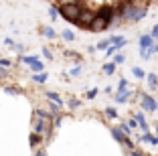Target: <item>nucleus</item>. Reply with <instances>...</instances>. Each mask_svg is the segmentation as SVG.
Masks as SVG:
<instances>
[{"label": "nucleus", "instance_id": "42", "mask_svg": "<svg viewBox=\"0 0 158 156\" xmlns=\"http://www.w3.org/2000/svg\"><path fill=\"white\" fill-rule=\"evenodd\" d=\"M4 43H6V45H8V47H12V45H14V41H12V39H10V37H8V39H4Z\"/></svg>", "mask_w": 158, "mask_h": 156}, {"label": "nucleus", "instance_id": "19", "mask_svg": "<svg viewBox=\"0 0 158 156\" xmlns=\"http://www.w3.org/2000/svg\"><path fill=\"white\" fill-rule=\"evenodd\" d=\"M31 79H33L35 83H45L47 79H49V73H45V71H41V73H33Z\"/></svg>", "mask_w": 158, "mask_h": 156}, {"label": "nucleus", "instance_id": "3", "mask_svg": "<svg viewBox=\"0 0 158 156\" xmlns=\"http://www.w3.org/2000/svg\"><path fill=\"white\" fill-rule=\"evenodd\" d=\"M93 20H95V10L85 8V6H83V10H81V14H79V19L75 20L73 24L77 28H85V31H89V27H91Z\"/></svg>", "mask_w": 158, "mask_h": 156}, {"label": "nucleus", "instance_id": "32", "mask_svg": "<svg viewBox=\"0 0 158 156\" xmlns=\"http://www.w3.org/2000/svg\"><path fill=\"white\" fill-rule=\"evenodd\" d=\"M0 65L8 69V67H12V61H10V59H6V57H0Z\"/></svg>", "mask_w": 158, "mask_h": 156}, {"label": "nucleus", "instance_id": "38", "mask_svg": "<svg viewBox=\"0 0 158 156\" xmlns=\"http://www.w3.org/2000/svg\"><path fill=\"white\" fill-rule=\"evenodd\" d=\"M57 4H71V2H81V0H55Z\"/></svg>", "mask_w": 158, "mask_h": 156}, {"label": "nucleus", "instance_id": "9", "mask_svg": "<svg viewBox=\"0 0 158 156\" xmlns=\"http://www.w3.org/2000/svg\"><path fill=\"white\" fill-rule=\"evenodd\" d=\"M126 45H128V39H126V41H122V43H118V45H110L106 49V57H107V59H112V57L116 55V53H120V49H124Z\"/></svg>", "mask_w": 158, "mask_h": 156}, {"label": "nucleus", "instance_id": "8", "mask_svg": "<svg viewBox=\"0 0 158 156\" xmlns=\"http://www.w3.org/2000/svg\"><path fill=\"white\" fill-rule=\"evenodd\" d=\"M134 120L138 122V128L142 130V132H150V126H148V122H146L144 112H136V114H134Z\"/></svg>", "mask_w": 158, "mask_h": 156}, {"label": "nucleus", "instance_id": "6", "mask_svg": "<svg viewBox=\"0 0 158 156\" xmlns=\"http://www.w3.org/2000/svg\"><path fill=\"white\" fill-rule=\"evenodd\" d=\"M110 27H112V24L107 23V20H103V19H99V16H95V20L91 23L89 31H91V32H103V31H107Z\"/></svg>", "mask_w": 158, "mask_h": 156}, {"label": "nucleus", "instance_id": "29", "mask_svg": "<svg viewBox=\"0 0 158 156\" xmlns=\"http://www.w3.org/2000/svg\"><path fill=\"white\" fill-rule=\"evenodd\" d=\"M122 89H128V79L122 77L120 81H118V91H122Z\"/></svg>", "mask_w": 158, "mask_h": 156}, {"label": "nucleus", "instance_id": "1", "mask_svg": "<svg viewBox=\"0 0 158 156\" xmlns=\"http://www.w3.org/2000/svg\"><path fill=\"white\" fill-rule=\"evenodd\" d=\"M146 14H148L146 4H138V2L120 0V4L116 6V19L120 23H140L146 19Z\"/></svg>", "mask_w": 158, "mask_h": 156}, {"label": "nucleus", "instance_id": "31", "mask_svg": "<svg viewBox=\"0 0 158 156\" xmlns=\"http://www.w3.org/2000/svg\"><path fill=\"white\" fill-rule=\"evenodd\" d=\"M120 128H122V132H124L126 136H132V128H130V126H128V122H124V124H122Z\"/></svg>", "mask_w": 158, "mask_h": 156}, {"label": "nucleus", "instance_id": "18", "mask_svg": "<svg viewBox=\"0 0 158 156\" xmlns=\"http://www.w3.org/2000/svg\"><path fill=\"white\" fill-rule=\"evenodd\" d=\"M41 35H43V37H47V39H55L57 37V32H55V28H53V27H43L41 28Z\"/></svg>", "mask_w": 158, "mask_h": 156}, {"label": "nucleus", "instance_id": "30", "mask_svg": "<svg viewBox=\"0 0 158 156\" xmlns=\"http://www.w3.org/2000/svg\"><path fill=\"white\" fill-rule=\"evenodd\" d=\"M99 93V89L98 87H93V89H87V93H85V97H87V99H93V97L98 95Z\"/></svg>", "mask_w": 158, "mask_h": 156}, {"label": "nucleus", "instance_id": "39", "mask_svg": "<svg viewBox=\"0 0 158 156\" xmlns=\"http://www.w3.org/2000/svg\"><path fill=\"white\" fill-rule=\"evenodd\" d=\"M128 126H130V128H136V126H138V122L132 118V120H128Z\"/></svg>", "mask_w": 158, "mask_h": 156}, {"label": "nucleus", "instance_id": "40", "mask_svg": "<svg viewBox=\"0 0 158 156\" xmlns=\"http://www.w3.org/2000/svg\"><path fill=\"white\" fill-rule=\"evenodd\" d=\"M130 156H146V154H142V152H138V150H132Z\"/></svg>", "mask_w": 158, "mask_h": 156}, {"label": "nucleus", "instance_id": "13", "mask_svg": "<svg viewBox=\"0 0 158 156\" xmlns=\"http://www.w3.org/2000/svg\"><path fill=\"white\" fill-rule=\"evenodd\" d=\"M146 85H148V89H156L158 87V75L156 73H146Z\"/></svg>", "mask_w": 158, "mask_h": 156}, {"label": "nucleus", "instance_id": "22", "mask_svg": "<svg viewBox=\"0 0 158 156\" xmlns=\"http://www.w3.org/2000/svg\"><path fill=\"white\" fill-rule=\"evenodd\" d=\"M49 16H51V20H59V6L57 4L49 6Z\"/></svg>", "mask_w": 158, "mask_h": 156}, {"label": "nucleus", "instance_id": "17", "mask_svg": "<svg viewBox=\"0 0 158 156\" xmlns=\"http://www.w3.org/2000/svg\"><path fill=\"white\" fill-rule=\"evenodd\" d=\"M142 142L152 144V146H158V138H156V136H152L150 132H144V134H142Z\"/></svg>", "mask_w": 158, "mask_h": 156}, {"label": "nucleus", "instance_id": "5", "mask_svg": "<svg viewBox=\"0 0 158 156\" xmlns=\"http://www.w3.org/2000/svg\"><path fill=\"white\" fill-rule=\"evenodd\" d=\"M140 106H142V110H144V112L154 114V112L158 110V99H154L150 93H142V95H140Z\"/></svg>", "mask_w": 158, "mask_h": 156}, {"label": "nucleus", "instance_id": "25", "mask_svg": "<svg viewBox=\"0 0 158 156\" xmlns=\"http://www.w3.org/2000/svg\"><path fill=\"white\" fill-rule=\"evenodd\" d=\"M67 106H69L71 110H77V108H81V99H77V97H69Z\"/></svg>", "mask_w": 158, "mask_h": 156}, {"label": "nucleus", "instance_id": "20", "mask_svg": "<svg viewBox=\"0 0 158 156\" xmlns=\"http://www.w3.org/2000/svg\"><path fill=\"white\" fill-rule=\"evenodd\" d=\"M103 116H106V118H110V120H116L120 114H118V110H116V108H112V106H110V108H106V110H103Z\"/></svg>", "mask_w": 158, "mask_h": 156}, {"label": "nucleus", "instance_id": "26", "mask_svg": "<svg viewBox=\"0 0 158 156\" xmlns=\"http://www.w3.org/2000/svg\"><path fill=\"white\" fill-rule=\"evenodd\" d=\"M107 47H110V39H103V41H99L98 45H95V49L98 51H106Z\"/></svg>", "mask_w": 158, "mask_h": 156}, {"label": "nucleus", "instance_id": "10", "mask_svg": "<svg viewBox=\"0 0 158 156\" xmlns=\"http://www.w3.org/2000/svg\"><path fill=\"white\" fill-rule=\"evenodd\" d=\"M138 45H140V51H144V49H150V47L154 45V39H152V35H140V39H138Z\"/></svg>", "mask_w": 158, "mask_h": 156}, {"label": "nucleus", "instance_id": "11", "mask_svg": "<svg viewBox=\"0 0 158 156\" xmlns=\"http://www.w3.org/2000/svg\"><path fill=\"white\" fill-rule=\"evenodd\" d=\"M45 97H47L49 101H53V103H57L59 108H63V106H65V99H63V97H61L57 91H45Z\"/></svg>", "mask_w": 158, "mask_h": 156}, {"label": "nucleus", "instance_id": "35", "mask_svg": "<svg viewBox=\"0 0 158 156\" xmlns=\"http://www.w3.org/2000/svg\"><path fill=\"white\" fill-rule=\"evenodd\" d=\"M114 61H116L118 65H122V63H124V61H126V57L122 55V53H116V55H114Z\"/></svg>", "mask_w": 158, "mask_h": 156}, {"label": "nucleus", "instance_id": "4", "mask_svg": "<svg viewBox=\"0 0 158 156\" xmlns=\"http://www.w3.org/2000/svg\"><path fill=\"white\" fill-rule=\"evenodd\" d=\"M95 16H99V19L107 20V23L112 24L114 20H116V6H112V4H102L98 10H95Z\"/></svg>", "mask_w": 158, "mask_h": 156}, {"label": "nucleus", "instance_id": "27", "mask_svg": "<svg viewBox=\"0 0 158 156\" xmlns=\"http://www.w3.org/2000/svg\"><path fill=\"white\" fill-rule=\"evenodd\" d=\"M81 73H83V67H81V65H77V67H73V69L69 71V75H71V77H79Z\"/></svg>", "mask_w": 158, "mask_h": 156}, {"label": "nucleus", "instance_id": "12", "mask_svg": "<svg viewBox=\"0 0 158 156\" xmlns=\"http://www.w3.org/2000/svg\"><path fill=\"white\" fill-rule=\"evenodd\" d=\"M110 132H112V138L116 140L118 144H124V142H126V138H128L124 132H122V128H120V126H118V128H112Z\"/></svg>", "mask_w": 158, "mask_h": 156}, {"label": "nucleus", "instance_id": "23", "mask_svg": "<svg viewBox=\"0 0 158 156\" xmlns=\"http://www.w3.org/2000/svg\"><path fill=\"white\" fill-rule=\"evenodd\" d=\"M4 93H6V95H20V93H23V89H20V87H12V85H6V87H4Z\"/></svg>", "mask_w": 158, "mask_h": 156}, {"label": "nucleus", "instance_id": "21", "mask_svg": "<svg viewBox=\"0 0 158 156\" xmlns=\"http://www.w3.org/2000/svg\"><path fill=\"white\" fill-rule=\"evenodd\" d=\"M61 37H63V41H67V43H73L75 41V35H73L71 28H65V31L61 32Z\"/></svg>", "mask_w": 158, "mask_h": 156}, {"label": "nucleus", "instance_id": "36", "mask_svg": "<svg viewBox=\"0 0 158 156\" xmlns=\"http://www.w3.org/2000/svg\"><path fill=\"white\" fill-rule=\"evenodd\" d=\"M6 77H8V69L0 65V79H6Z\"/></svg>", "mask_w": 158, "mask_h": 156}, {"label": "nucleus", "instance_id": "33", "mask_svg": "<svg viewBox=\"0 0 158 156\" xmlns=\"http://www.w3.org/2000/svg\"><path fill=\"white\" fill-rule=\"evenodd\" d=\"M124 146L126 148H128V150H136V146H134V142H132V140H130V136H128V138H126V142H124Z\"/></svg>", "mask_w": 158, "mask_h": 156}, {"label": "nucleus", "instance_id": "2", "mask_svg": "<svg viewBox=\"0 0 158 156\" xmlns=\"http://www.w3.org/2000/svg\"><path fill=\"white\" fill-rule=\"evenodd\" d=\"M59 6V16L67 23H75L79 19V14L83 10V4L81 2H71V4H57Z\"/></svg>", "mask_w": 158, "mask_h": 156}, {"label": "nucleus", "instance_id": "14", "mask_svg": "<svg viewBox=\"0 0 158 156\" xmlns=\"http://www.w3.org/2000/svg\"><path fill=\"white\" fill-rule=\"evenodd\" d=\"M116 69H118V63L112 59V61H107V63L103 65V69H102V71H103L106 75H114V73H116Z\"/></svg>", "mask_w": 158, "mask_h": 156}, {"label": "nucleus", "instance_id": "16", "mask_svg": "<svg viewBox=\"0 0 158 156\" xmlns=\"http://www.w3.org/2000/svg\"><path fill=\"white\" fill-rule=\"evenodd\" d=\"M28 67H31V71H33V73H41V71H45V65H43L41 59H35L33 63L28 65Z\"/></svg>", "mask_w": 158, "mask_h": 156}, {"label": "nucleus", "instance_id": "37", "mask_svg": "<svg viewBox=\"0 0 158 156\" xmlns=\"http://www.w3.org/2000/svg\"><path fill=\"white\" fill-rule=\"evenodd\" d=\"M150 35H152V39H156V41H158V23H156V24L152 27V31H150Z\"/></svg>", "mask_w": 158, "mask_h": 156}, {"label": "nucleus", "instance_id": "7", "mask_svg": "<svg viewBox=\"0 0 158 156\" xmlns=\"http://www.w3.org/2000/svg\"><path fill=\"white\" fill-rule=\"evenodd\" d=\"M132 95H134V91H132L130 87H128V89H122V91H118L116 95H114V101H116V103H128Z\"/></svg>", "mask_w": 158, "mask_h": 156}, {"label": "nucleus", "instance_id": "34", "mask_svg": "<svg viewBox=\"0 0 158 156\" xmlns=\"http://www.w3.org/2000/svg\"><path fill=\"white\" fill-rule=\"evenodd\" d=\"M41 51H43V57H45L47 61H51V59H53V53H51V49H47V47H45V49H41Z\"/></svg>", "mask_w": 158, "mask_h": 156}, {"label": "nucleus", "instance_id": "15", "mask_svg": "<svg viewBox=\"0 0 158 156\" xmlns=\"http://www.w3.org/2000/svg\"><path fill=\"white\" fill-rule=\"evenodd\" d=\"M41 142H43V136H41V134L31 132V136H28V144H31V148H37Z\"/></svg>", "mask_w": 158, "mask_h": 156}, {"label": "nucleus", "instance_id": "43", "mask_svg": "<svg viewBox=\"0 0 158 156\" xmlns=\"http://www.w3.org/2000/svg\"><path fill=\"white\" fill-rule=\"evenodd\" d=\"M35 156H47V152L45 150H37V154H35Z\"/></svg>", "mask_w": 158, "mask_h": 156}, {"label": "nucleus", "instance_id": "24", "mask_svg": "<svg viewBox=\"0 0 158 156\" xmlns=\"http://www.w3.org/2000/svg\"><path fill=\"white\" fill-rule=\"evenodd\" d=\"M132 75H134L136 79H146V73L142 67H132Z\"/></svg>", "mask_w": 158, "mask_h": 156}, {"label": "nucleus", "instance_id": "44", "mask_svg": "<svg viewBox=\"0 0 158 156\" xmlns=\"http://www.w3.org/2000/svg\"><path fill=\"white\" fill-rule=\"evenodd\" d=\"M154 134H156V138H158V124H156V128H154Z\"/></svg>", "mask_w": 158, "mask_h": 156}, {"label": "nucleus", "instance_id": "28", "mask_svg": "<svg viewBox=\"0 0 158 156\" xmlns=\"http://www.w3.org/2000/svg\"><path fill=\"white\" fill-rule=\"evenodd\" d=\"M61 122H63V116H61V114H55V118H53V128H59V126H61Z\"/></svg>", "mask_w": 158, "mask_h": 156}, {"label": "nucleus", "instance_id": "41", "mask_svg": "<svg viewBox=\"0 0 158 156\" xmlns=\"http://www.w3.org/2000/svg\"><path fill=\"white\" fill-rule=\"evenodd\" d=\"M126 2H138V4H142V2H144V4H146V2H150V0H126Z\"/></svg>", "mask_w": 158, "mask_h": 156}]
</instances>
